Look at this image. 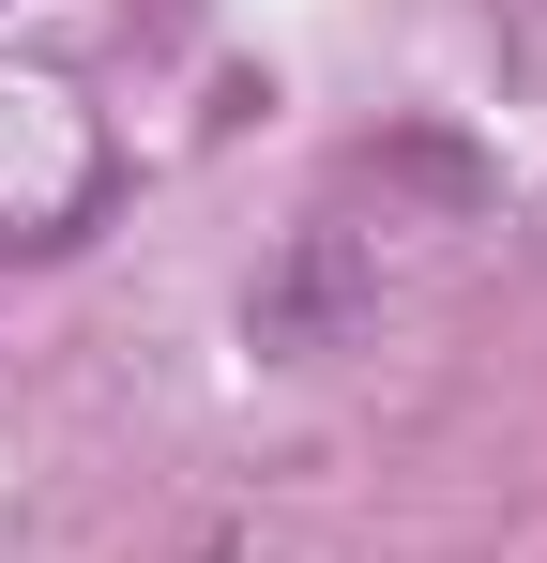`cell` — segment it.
<instances>
[{"label": "cell", "instance_id": "cell-1", "mask_svg": "<svg viewBox=\"0 0 547 563\" xmlns=\"http://www.w3.org/2000/svg\"><path fill=\"white\" fill-rule=\"evenodd\" d=\"M107 184V137L62 77H0V244H62Z\"/></svg>", "mask_w": 547, "mask_h": 563}]
</instances>
